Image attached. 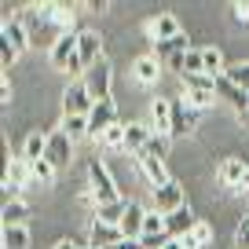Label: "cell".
I'll list each match as a JSON object with an SVG mask.
<instances>
[{
    "mask_svg": "<svg viewBox=\"0 0 249 249\" xmlns=\"http://www.w3.org/2000/svg\"><path fill=\"white\" fill-rule=\"evenodd\" d=\"M231 15L238 22H249V4H231Z\"/></svg>",
    "mask_w": 249,
    "mask_h": 249,
    "instance_id": "obj_39",
    "label": "cell"
},
{
    "mask_svg": "<svg viewBox=\"0 0 249 249\" xmlns=\"http://www.w3.org/2000/svg\"><path fill=\"white\" fill-rule=\"evenodd\" d=\"M143 220H147V209L136 202H124V216H121V234L124 238H143Z\"/></svg>",
    "mask_w": 249,
    "mask_h": 249,
    "instance_id": "obj_15",
    "label": "cell"
},
{
    "mask_svg": "<svg viewBox=\"0 0 249 249\" xmlns=\"http://www.w3.org/2000/svg\"><path fill=\"white\" fill-rule=\"evenodd\" d=\"M136 161L143 165V172H147V179L154 187H161V183H169V169H165V158H158V154H150V150H143V154H136Z\"/></svg>",
    "mask_w": 249,
    "mask_h": 249,
    "instance_id": "obj_18",
    "label": "cell"
},
{
    "mask_svg": "<svg viewBox=\"0 0 249 249\" xmlns=\"http://www.w3.org/2000/svg\"><path fill=\"white\" fill-rule=\"evenodd\" d=\"M150 121H154V136H169L172 140V99L150 103Z\"/></svg>",
    "mask_w": 249,
    "mask_h": 249,
    "instance_id": "obj_19",
    "label": "cell"
},
{
    "mask_svg": "<svg viewBox=\"0 0 249 249\" xmlns=\"http://www.w3.org/2000/svg\"><path fill=\"white\" fill-rule=\"evenodd\" d=\"M191 52V40H187V33H179V37H172V40H158L154 44V59L158 62H169L172 70L179 66V59Z\"/></svg>",
    "mask_w": 249,
    "mask_h": 249,
    "instance_id": "obj_9",
    "label": "cell"
},
{
    "mask_svg": "<svg viewBox=\"0 0 249 249\" xmlns=\"http://www.w3.org/2000/svg\"><path fill=\"white\" fill-rule=\"evenodd\" d=\"M55 249H77V242H73V238H59V242H55Z\"/></svg>",
    "mask_w": 249,
    "mask_h": 249,
    "instance_id": "obj_42",
    "label": "cell"
},
{
    "mask_svg": "<svg viewBox=\"0 0 249 249\" xmlns=\"http://www.w3.org/2000/svg\"><path fill=\"white\" fill-rule=\"evenodd\" d=\"M77 59L81 66H95V62H103V33L95 30H81V40H77Z\"/></svg>",
    "mask_w": 249,
    "mask_h": 249,
    "instance_id": "obj_10",
    "label": "cell"
},
{
    "mask_svg": "<svg viewBox=\"0 0 249 249\" xmlns=\"http://www.w3.org/2000/svg\"><path fill=\"white\" fill-rule=\"evenodd\" d=\"M183 103L202 114V110H209L216 103V92H209V88H183Z\"/></svg>",
    "mask_w": 249,
    "mask_h": 249,
    "instance_id": "obj_25",
    "label": "cell"
},
{
    "mask_svg": "<svg viewBox=\"0 0 249 249\" xmlns=\"http://www.w3.org/2000/svg\"><path fill=\"white\" fill-rule=\"evenodd\" d=\"M0 216H4V227H22V224H26V216H30V209H26L22 198H8Z\"/></svg>",
    "mask_w": 249,
    "mask_h": 249,
    "instance_id": "obj_24",
    "label": "cell"
},
{
    "mask_svg": "<svg viewBox=\"0 0 249 249\" xmlns=\"http://www.w3.org/2000/svg\"><path fill=\"white\" fill-rule=\"evenodd\" d=\"M246 121H249V114H246Z\"/></svg>",
    "mask_w": 249,
    "mask_h": 249,
    "instance_id": "obj_45",
    "label": "cell"
},
{
    "mask_svg": "<svg viewBox=\"0 0 249 249\" xmlns=\"http://www.w3.org/2000/svg\"><path fill=\"white\" fill-rule=\"evenodd\" d=\"M77 40H81V33H59V37L52 40V48H48V59H52V66L55 70H66L73 59H77Z\"/></svg>",
    "mask_w": 249,
    "mask_h": 249,
    "instance_id": "obj_4",
    "label": "cell"
},
{
    "mask_svg": "<svg viewBox=\"0 0 249 249\" xmlns=\"http://www.w3.org/2000/svg\"><path fill=\"white\" fill-rule=\"evenodd\" d=\"M121 216H124V202L99 205V209H95V220H103V224H114V227H121Z\"/></svg>",
    "mask_w": 249,
    "mask_h": 249,
    "instance_id": "obj_33",
    "label": "cell"
},
{
    "mask_svg": "<svg viewBox=\"0 0 249 249\" xmlns=\"http://www.w3.org/2000/svg\"><path fill=\"white\" fill-rule=\"evenodd\" d=\"M99 143H103L107 150H124V124H121V121H117V124H110L107 132L99 136Z\"/></svg>",
    "mask_w": 249,
    "mask_h": 249,
    "instance_id": "obj_31",
    "label": "cell"
},
{
    "mask_svg": "<svg viewBox=\"0 0 249 249\" xmlns=\"http://www.w3.org/2000/svg\"><path fill=\"white\" fill-rule=\"evenodd\" d=\"M224 77L231 81V85H238V88L249 92V62H231V66L224 70Z\"/></svg>",
    "mask_w": 249,
    "mask_h": 249,
    "instance_id": "obj_32",
    "label": "cell"
},
{
    "mask_svg": "<svg viewBox=\"0 0 249 249\" xmlns=\"http://www.w3.org/2000/svg\"><path fill=\"white\" fill-rule=\"evenodd\" d=\"M246 172H249V165L242 161V158H224V161H220V169H216V176H220V183H224V187L238 191L242 179H246Z\"/></svg>",
    "mask_w": 249,
    "mask_h": 249,
    "instance_id": "obj_14",
    "label": "cell"
},
{
    "mask_svg": "<svg viewBox=\"0 0 249 249\" xmlns=\"http://www.w3.org/2000/svg\"><path fill=\"white\" fill-rule=\"evenodd\" d=\"M147 30H150V40H154V44H158V40H172V37H179V33H183V30H179V18L169 15V11H165V15H158L154 22H147Z\"/></svg>",
    "mask_w": 249,
    "mask_h": 249,
    "instance_id": "obj_20",
    "label": "cell"
},
{
    "mask_svg": "<svg viewBox=\"0 0 249 249\" xmlns=\"http://www.w3.org/2000/svg\"><path fill=\"white\" fill-rule=\"evenodd\" d=\"M88 124H92V140H99V136L107 132L110 124H117V107H114V99L95 103L92 114H88Z\"/></svg>",
    "mask_w": 249,
    "mask_h": 249,
    "instance_id": "obj_12",
    "label": "cell"
},
{
    "mask_svg": "<svg viewBox=\"0 0 249 249\" xmlns=\"http://www.w3.org/2000/svg\"><path fill=\"white\" fill-rule=\"evenodd\" d=\"M191 234H195V238L202 242V246H209V238H213V227H209V224H202V220H198V227H195V231H191Z\"/></svg>",
    "mask_w": 249,
    "mask_h": 249,
    "instance_id": "obj_38",
    "label": "cell"
},
{
    "mask_svg": "<svg viewBox=\"0 0 249 249\" xmlns=\"http://www.w3.org/2000/svg\"><path fill=\"white\" fill-rule=\"evenodd\" d=\"M40 18L44 22H52V26H59L62 33H70V22H73V11L66 8V4H40Z\"/></svg>",
    "mask_w": 249,
    "mask_h": 249,
    "instance_id": "obj_23",
    "label": "cell"
},
{
    "mask_svg": "<svg viewBox=\"0 0 249 249\" xmlns=\"http://www.w3.org/2000/svg\"><path fill=\"white\" fill-rule=\"evenodd\" d=\"M198 128V110L187 107L183 99H172V140H183Z\"/></svg>",
    "mask_w": 249,
    "mask_h": 249,
    "instance_id": "obj_7",
    "label": "cell"
},
{
    "mask_svg": "<svg viewBox=\"0 0 249 249\" xmlns=\"http://www.w3.org/2000/svg\"><path fill=\"white\" fill-rule=\"evenodd\" d=\"M88 191L95 195V202H99V205H114V202H121L114 176L107 172V165H103L99 158H92V161H88Z\"/></svg>",
    "mask_w": 249,
    "mask_h": 249,
    "instance_id": "obj_1",
    "label": "cell"
},
{
    "mask_svg": "<svg viewBox=\"0 0 249 249\" xmlns=\"http://www.w3.org/2000/svg\"><path fill=\"white\" fill-rule=\"evenodd\" d=\"M110 77H114V73H110V62L103 59V62H95V66H88L81 81H85L88 95H92L95 103H107L110 99Z\"/></svg>",
    "mask_w": 249,
    "mask_h": 249,
    "instance_id": "obj_3",
    "label": "cell"
},
{
    "mask_svg": "<svg viewBox=\"0 0 249 249\" xmlns=\"http://www.w3.org/2000/svg\"><path fill=\"white\" fill-rule=\"evenodd\" d=\"M110 249H143V242L140 238H121V242H114Z\"/></svg>",
    "mask_w": 249,
    "mask_h": 249,
    "instance_id": "obj_40",
    "label": "cell"
},
{
    "mask_svg": "<svg viewBox=\"0 0 249 249\" xmlns=\"http://www.w3.org/2000/svg\"><path fill=\"white\" fill-rule=\"evenodd\" d=\"M44 154H48V136H44V132H33L30 140H26V150H22V158L33 165V161H40Z\"/></svg>",
    "mask_w": 249,
    "mask_h": 249,
    "instance_id": "obj_28",
    "label": "cell"
},
{
    "mask_svg": "<svg viewBox=\"0 0 249 249\" xmlns=\"http://www.w3.org/2000/svg\"><path fill=\"white\" fill-rule=\"evenodd\" d=\"M62 132L77 143V140H88V136H92V124H88V117H62Z\"/></svg>",
    "mask_w": 249,
    "mask_h": 249,
    "instance_id": "obj_26",
    "label": "cell"
},
{
    "mask_svg": "<svg viewBox=\"0 0 249 249\" xmlns=\"http://www.w3.org/2000/svg\"><path fill=\"white\" fill-rule=\"evenodd\" d=\"M132 77L140 81V85H158V77H161V62H158L154 55H140V59L132 62Z\"/></svg>",
    "mask_w": 249,
    "mask_h": 249,
    "instance_id": "obj_21",
    "label": "cell"
},
{
    "mask_svg": "<svg viewBox=\"0 0 249 249\" xmlns=\"http://www.w3.org/2000/svg\"><path fill=\"white\" fill-rule=\"evenodd\" d=\"M202 59H205V73H209V77H224L227 62H224V55H220V48H202Z\"/></svg>",
    "mask_w": 249,
    "mask_h": 249,
    "instance_id": "obj_29",
    "label": "cell"
},
{
    "mask_svg": "<svg viewBox=\"0 0 249 249\" xmlns=\"http://www.w3.org/2000/svg\"><path fill=\"white\" fill-rule=\"evenodd\" d=\"M179 246H183V249H205L202 242L195 238V234H183V238H179Z\"/></svg>",
    "mask_w": 249,
    "mask_h": 249,
    "instance_id": "obj_41",
    "label": "cell"
},
{
    "mask_svg": "<svg viewBox=\"0 0 249 249\" xmlns=\"http://www.w3.org/2000/svg\"><path fill=\"white\" fill-rule=\"evenodd\" d=\"M150 136H154V132H150V128H147V124H136V121H128V124H124V154H143V150H147V143H150Z\"/></svg>",
    "mask_w": 249,
    "mask_h": 249,
    "instance_id": "obj_17",
    "label": "cell"
},
{
    "mask_svg": "<svg viewBox=\"0 0 249 249\" xmlns=\"http://www.w3.org/2000/svg\"><path fill=\"white\" fill-rule=\"evenodd\" d=\"M15 59H18V52H15V48H11L4 37H0V66L8 70V66H15Z\"/></svg>",
    "mask_w": 249,
    "mask_h": 249,
    "instance_id": "obj_35",
    "label": "cell"
},
{
    "mask_svg": "<svg viewBox=\"0 0 249 249\" xmlns=\"http://www.w3.org/2000/svg\"><path fill=\"white\" fill-rule=\"evenodd\" d=\"M147 150H150V154H158V158H165V154H169V136H150Z\"/></svg>",
    "mask_w": 249,
    "mask_h": 249,
    "instance_id": "obj_36",
    "label": "cell"
},
{
    "mask_svg": "<svg viewBox=\"0 0 249 249\" xmlns=\"http://www.w3.org/2000/svg\"><path fill=\"white\" fill-rule=\"evenodd\" d=\"M234 195H249V172H246V179H242V187L234 191Z\"/></svg>",
    "mask_w": 249,
    "mask_h": 249,
    "instance_id": "obj_43",
    "label": "cell"
},
{
    "mask_svg": "<svg viewBox=\"0 0 249 249\" xmlns=\"http://www.w3.org/2000/svg\"><path fill=\"white\" fill-rule=\"evenodd\" d=\"M55 172H59V169H55L48 158H40V161H33V165H30V176L37 179V183H44V187H52V183H55Z\"/></svg>",
    "mask_w": 249,
    "mask_h": 249,
    "instance_id": "obj_30",
    "label": "cell"
},
{
    "mask_svg": "<svg viewBox=\"0 0 249 249\" xmlns=\"http://www.w3.org/2000/svg\"><path fill=\"white\" fill-rule=\"evenodd\" d=\"M4 40H8L11 48H15L18 55L26 52V48L33 44V37H30V30H26L22 22H18V18H4Z\"/></svg>",
    "mask_w": 249,
    "mask_h": 249,
    "instance_id": "obj_22",
    "label": "cell"
},
{
    "mask_svg": "<svg viewBox=\"0 0 249 249\" xmlns=\"http://www.w3.org/2000/svg\"><path fill=\"white\" fill-rule=\"evenodd\" d=\"M0 242H4V249H30V231H26V224L22 227H4Z\"/></svg>",
    "mask_w": 249,
    "mask_h": 249,
    "instance_id": "obj_27",
    "label": "cell"
},
{
    "mask_svg": "<svg viewBox=\"0 0 249 249\" xmlns=\"http://www.w3.org/2000/svg\"><path fill=\"white\" fill-rule=\"evenodd\" d=\"M234 246H238V249H249V216L234 227Z\"/></svg>",
    "mask_w": 249,
    "mask_h": 249,
    "instance_id": "obj_37",
    "label": "cell"
},
{
    "mask_svg": "<svg viewBox=\"0 0 249 249\" xmlns=\"http://www.w3.org/2000/svg\"><path fill=\"white\" fill-rule=\"evenodd\" d=\"M165 249H183V246H179V238H172V242H169Z\"/></svg>",
    "mask_w": 249,
    "mask_h": 249,
    "instance_id": "obj_44",
    "label": "cell"
},
{
    "mask_svg": "<svg viewBox=\"0 0 249 249\" xmlns=\"http://www.w3.org/2000/svg\"><path fill=\"white\" fill-rule=\"evenodd\" d=\"M154 234H165V216L150 209L147 220H143V238H154Z\"/></svg>",
    "mask_w": 249,
    "mask_h": 249,
    "instance_id": "obj_34",
    "label": "cell"
},
{
    "mask_svg": "<svg viewBox=\"0 0 249 249\" xmlns=\"http://www.w3.org/2000/svg\"><path fill=\"white\" fill-rule=\"evenodd\" d=\"M95 107V99L88 95L85 81H73L66 92H62V117H88Z\"/></svg>",
    "mask_w": 249,
    "mask_h": 249,
    "instance_id": "obj_2",
    "label": "cell"
},
{
    "mask_svg": "<svg viewBox=\"0 0 249 249\" xmlns=\"http://www.w3.org/2000/svg\"><path fill=\"white\" fill-rule=\"evenodd\" d=\"M48 161L55 165V169H66L70 165V158H73V140L62 128H55V132H48Z\"/></svg>",
    "mask_w": 249,
    "mask_h": 249,
    "instance_id": "obj_6",
    "label": "cell"
},
{
    "mask_svg": "<svg viewBox=\"0 0 249 249\" xmlns=\"http://www.w3.org/2000/svg\"><path fill=\"white\" fill-rule=\"evenodd\" d=\"M216 99H227L242 117L249 114V92H246V88H238V85H231L227 77H216Z\"/></svg>",
    "mask_w": 249,
    "mask_h": 249,
    "instance_id": "obj_13",
    "label": "cell"
},
{
    "mask_svg": "<svg viewBox=\"0 0 249 249\" xmlns=\"http://www.w3.org/2000/svg\"><path fill=\"white\" fill-rule=\"evenodd\" d=\"M121 227L114 224H103V220H92V227H88V249H110L114 242H121Z\"/></svg>",
    "mask_w": 249,
    "mask_h": 249,
    "instance_id": "obj_11",
    "label": "cell"
},
{
    "mask_svg": "<svg viewBox=\"0 0 249 249\" xmlns=\"http://www.w3.org/2000/svg\"><path fill=\"white\" fill-rule=\"evenodd\" d=\"M30 179H33L30 176V161H26V158H8V169H4V195L15 198Z\"/></svg>",
    "mask_w": 249,
    "mask_h": 249,
    "instance_id": "obj_8",
    "label": "cell"
},
{
    "mask_svg": "<svg viewBox=\"0 0 249 249\" xmlns=\"http://www.w3.org/2000/svg\"><path fill=\"white\" fill-rule=\"evenodd\" d=\"M150 202H154V213H161V216H169V213L183 209V187L176 183V179H169V183L154 187V195H150Z\"/></svg>",
    "mask_w": 249,
    "mask_h": 249,
    "instance_id": "obj_5",
    "label": "cell"
},
{
    "mask_svg": "<svg viewBox=\"0 0 249 249\" xmlns=\"http://www.w3.org/2000/svg\"><path fill=\"white\" fill-rule=\"evenodd\" d=\"M195 227H198V216H195L191 209H187V205H183V209H176V213H169V216H165V231H169L172 238H183V234H191Z\"/></svg>",
    "mask_w": 249,
    "mask_h": 249,
    "instance_id": "obj_16",
    "label": "cell"
}]
</instances>
